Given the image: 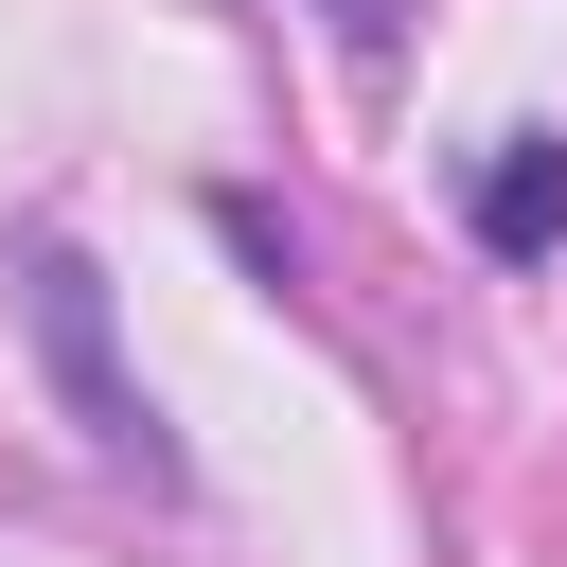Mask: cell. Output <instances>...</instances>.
<instances>
[{"label":"cell","instance_id":"1","mask_svg":"<svg viewBox=\"0 0 567 567\" xmlns=\"http://www.w3.org/2000/svg\"><path fill=\"white\" fill-rule=\"evenodd\" d=\"M18 319H35V354H53V390H71V443L124 461V478H177V425L142 408V372H124V337H106V266H89L71 230H18Z\"/></svg>","mask_w":567,"mask_h":567},{"label":"cell","instance_id":"2","mask_svg":"<svg viewBox=\"0 0 567 567\" xmlns=\"http://www.w3.org/2000/svg\"><path fill=\"white\" fill-rule=\"evenodd\" d=\"M461 230H478L496 266H549V248H567V124H514V142L478 159V195H461Z\"/></svg>","mask_w":567,"mask_h":567},{"label":"cell","instance_id":"3","mask_svg":"<svg viewBox=\"0 0 567 567\" xmlns=\"http://www.w3.org/2000/svg\"><path fill=\"white\" fill-rule=\"evenodd\" d=\"M319 18H337L354 53H390V35H408V0H319Z\"/></svg>","mask_w":567,"mask_h":567}]
</instances>
